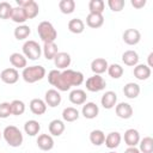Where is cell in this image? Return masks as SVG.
I'll return each mask as SVG.
<instances>
[{
    "label": "cell",
    "instance_id": "cell-33",
    "mask_svg": "<svg viewBox=\"0 0 153 153\" xmlns=\"http://www.w3.org/2000/svg\"><path fill=\"white\" fill-rule=\"evenodd\" d=\"M140 153H153V139L151 136H146L139 142Z\"/></svg>",
    "mask_w": 153,
    "mask_h": 153
},
{
    "label": "cell",
    "instance_id": "cell-6",
    "mask_svg": "<svg viewBox=\"0 0 153 153\" xmlns=\"http://www.w3.org/2000/svg\"><path fill=\"white\" fill-rule=\"evenodd\" d=\"M85 85H86V90L87 91H90V92H99V91H103L105 88L106 81L102 75L94 74V75H92V76L86 79Z\"/></svg>",
    "mask_w": 153,
    "mask_h": 153
},
{
    "label": "cell",
    "instance_id": "cell-25",
    "mask_svg": "<svg viewBox=\"0 0 153 153\" xmlns=\"http://www.w3.org/2000/svg\"><path fill=\"white\" fill-rule=\"evenodd\" d=\"M10 19H12L14 23L17 24H23L27 20V17H26V13H25V10L23 7H19V6H16L12 8V13H11V17Z\"/></svg>",
    "mask_w": 153,
    "mask_h": 153
},
{
    "label": "cell",
    "instance_id": "cell-20",
    "mask_svg": "<svg viewBox=\"0 0 153 153\" xmlns=\"http://www.w3.org/2000/svg\"><path fill=\"white\" fill-rule=\"evenodd\" d=\"M121 140H122V136H121V134L118 131H111L105 136L104 143L109 149H115V148H117L120 146Z\"/></svg>",
    "mask_w": 153,
    "mask_h": 153
},
{
    "label": "cell",
    "instance_id": "cell-2",
    "mask_svg": "<svg viewBox=\"0 0 153 153\" xmlns=\"http://www.w3.org/2000/svg\"><path fill=\"white\" fill-rule=\"evenodd\" d=\"M22 76L25 82L27 84H33L36 81L42 80L45 76V68L39 65H33L25 67L22 72Z\"/></svg>",
    "mask_w": 153,
    "mask_h": 153
},
{
    "label": "cell",
    "instance_id": "cell-39",
    "mask_svg": "<svg viewBox=\"0 0 153 153\" xmlns=\"http://www.w3.org/2000/svg\"><path fill=\"white\" fill-rule=\"evenodd\" d=\"M12 5L7 1L0 2V19H8L12 13Z\"/></svg>",
    "mask_w": 153,
    "mask_h": 153
},
{
    "label": "cell",
    "instance_id": "cell-31",
    "mask_svg": "<svg viewBox=\"0 0 153 153\" xmlns=\"http://www.w3.org/2000/svg\"><path fill=\"white\" fill-rule=\"evenodd\" d=\"M31 33V29L29 25H25V24H22V25H18L16 29H14V37L18 39V41H23L25 38L29 37V35Z\"/></svg>",
    "mask_w": 153,
    "mask_h": 153
},
{
    "label": "cell",
    "instance_id": "cell-41",
    "mask_svg": "<svg viewBox=\"0 0 153 153\" xmlns=\"http://www.w3.org/2000/svg\"><path fill=\"white\" fill-rule=\"evenodd\" d=\"M10 115H12V112H11V103H8V102L0 103V118H7Z\"/></svg>",
    "mask_w": 153,
    "mask_h": 153
},
{
    "label": "cell",
    "instance_id": "cell-34",
    "mask_svg": "<svg viewBox=\"0 0 153 153\" xmlns=\"http://www.w3.org/2000/svg\"><path fill=\"white\" fill-rule=\"evenodd\" d=\"M59 8L63 14H71L75 10V1L74 0H61L59 2Z\"/></svg>",
    "mask_w": 153,
    "mask_h": 153
},
{
    "label": "cell",
    "instance_id": "cell-40",
    "mask_svg": "<svg viewBox=\"0 0 153 153\" xmlns=\"http://www.w3.org/2000/svg\"><path fill=\"white\" fill-rule=\"evenodd\" d=\"M124 0H108V6L112 12H121L124 7Z\"/></svg>",
    "mask_w": 153,
    "mask_h": 153
},
{
    "label": "cell",
    "instance_id": "cell-3",
    "mask_svg": "<svg viewBox=\"0 0 153 153\" xmlns=\"http://www.w3.org/2000/svg\"><path fill=\"white\" fill-rule=\"evenodd\" d=\"M2 137L11 147H19L23 143V134L16 126H7L2 131Z\"/></svg>",
    "mask_w": 153,
    "mask_h": 153
},
{
    "label": "cell",
    "instance_id": "cell-19",
    "mask_svg": "<svg viewBox=\"0 0 153 153\" xmlns=\"http://www.w3.org/2000/svg\"><path fill=\"white\" fill-rule=\"evenodd\" d=\"M29 106H30L31 112H32L33 115H37V116L43 115V114L47 111V104H45V102H44L43 99H41V98H33V99H31Z\"/></svg>",
    "mask_w": 153,
    "mask_h": 153
},
{
    "label": "cell",
    "instance_id": "cell-45",
    "mask_svg": "<svg viewBox=\"0 0 153 153\" xmlns=\"http://www.w3.org/2000/svg\"><path fill=\"white\" fill-rule=\"evenodd\" d=\"M152 57H153V53H149V55H148V67L151 68V67H153V61H152Z\"/></svg>",
    "mask_w": 153,
    "mask_h": 153
},
{
    "label": "cell",
    "instance_id": "cell-13",
    "mask_svg": "<svg viewBox=\"0 0 153 153\" xmlns=\"http://www.w3.org/2000/svg\"><path fill=\"white\" fill-rule=\"evenodd\" d=\"M123 140H124V143L128 147H136L141 139H140L139 131L136 129H134V128H130V129H127L124 131Z\"/></svg>",
    "mask_w": 153,
    "mask_h": 153
},
{
    "label": "cell",
    "instance_id": "cell-21",
    "mask_svg": "<svg viewBox=\"0 0 153 153\" xmlns=\"http://www.w3.org/2000/svg\"><path fill=\"white\" fill-rule=\"evenodd\" d=\"M10 62H11V65L13 66V68H16V69H24L25 67H26V63H27V60H26V57L23 55V54H20V53H12L11 55H10Z\"/></svg>",
    "mask_w": 153,
    "mask_h": 153
},
{
    "label": "cell",
    "instance_id": "cell-27",
    "mask_svg": "<svg viewBox=\"0 0 153 153\" xmlns=\"http://www.w3.org/2000/svg\"><path fill=\"white\" fill-rule=\"evenodd\" d=\"M42 53H43V55H44V57L47 60H54L55 55L59 53V48L55 44V42L44 43V45L42 48Z\"/></svg>",
    "mask_w": 153,
    "mask_h": 153
},
{
    "label": "cell",
    "instance_id": "cell-24",
    "mask_svg": "<svg viewBox=\"0 0 153 153\" xmlns=\"http://www.w3.org/2000/svg\"><path fill=\"white\" fill-rule=\"evenodd\" d=\"M140 85L136 82H128L123 87V93L129 99H135L140 94Z\"/></svg>",
    "mask_w": 153,
    "mask_h": 153
},
{
    "label": "cell",
    "instance_id": "cell-11",
    "mask_svg": "<svg viewBox=\"0 0 153 153\" xmlns=\"http://www.w3.org/2000/svg\"><path fill=\"white\" fill-rule=\"evenodd\" d=\"M115 112H116V115H117L120 118H122V120H128V118H130V117L133 116L134 110H133V108H131V105H130L129 103L121 102V103L116 104V106H115Z\"/></svg>",
    "mask_w": 153,
    "mask_h": 153
},
{
    "label": "cell",
    "instance_id": "cell-5",
    "mask_svg": "<svg viewBox=\"0 0 153 153\" xmlns=\"http://www.w3.org/2000/svg\"><path fill=\"white\" fill-rule=\"evenodd\" d=\"M23 55L26 57V60H38L42 55V47L33 39L25 41L23 44Z\"/></svg>",
    "mask_w": 153,
    "mask_h": 153
},
{
    "label": "cell",
    "instance_id": "cell-44",
    "mask_svg": "<svg viewBox=\"0 0 153 153\" xmlns=\"http://www.w3.org/2000/svg\"><path fill=\"white\" fill-rule=\"evenodd\" d=\"M124 153H140V151H139L137 147H128L124 151Z\"/></svg>",
    "mask_w": 153,
    "mask_h": 153
},
{
    "label": "cell",
    "instance_id": "cell-42",
    "mask_svg": "<svg viewBox=\"0 0 153 153\" xmlns=\"http://www.w3.org/2000/svg\"><path fill=\"white\" fill-rule=\"evenodd\" d=\"M130 4L135 8H142L146 5V0H130Z\"/></svg>",
    "mask_w": 153,
    "mask_h": 153
},
{
    "label": "cell",
    "instance_id": "cell-43",
    "mask_svg": "<svg viewBox=\"0 0 153 153\" xmlns=\"http://www.w3.org/2000/svg\"><path fill=\"white\" fill-rule=\"evenodd\" d=\"M31 1H32V0H16V2H17V6H19V7H23V8H25L26 6H29V5L31 4Z\"/></svg>",
    "mask_w": 153,
    "mask_h": 153
},
{
    "label": "cell",
    "instance_id": "cell-4",
    "mask_svg": "<svg viewBox=\"0 0 153 153\" xmlns=\"http://www.w3.org/2000/svg\"><path fill=\"white\" fill-rule=\"evenodd\" d=\"M37 32L39 38L44 42V43H49V42H55L56 37H57V32L54 27V25L50 22L43 20L38 24L37 26Z\"/></svg>",
    "mask_w": 153,
    "mask_h": 153
},
{
    "label": "cell",
    "instance_id": "cell-22",
    "mask_svg": "<svg viewBox=\"0 0 153 153\" xmlns=\"http://www.w3.org/2000/svg\"><path fill=\"white\" fill-rule=\"evenodd\" d=\"M122 61L126 66L135 67L139 63V54L135 50H127L122 54Z\"/></svg>",
    "mask_w": 153,
    "mask_h": 153
},
{
    "label": "cell",
    "instance_id": "cell-47",
    "mask_svg": "<svg viewBox=\"0 0 153 153\" xmlns=\"http://www.w3.org/2000/svg\"><path fill=\"white\" fill-rule=\"evenodd\" d=\"M108 153H116V152H114V151H110V152H108Z\"/></svg>",
    "mask_w": 153,
    "mask_h": 153
},
{
    "label": "cell",
    "instance_id": "cell-26",
    "mask_svg": "<svg viewBox=\"0 0 153 153\" xmlns=\"http://www.w3.org/2000/svg\"><path fill=\"white\" fill-rule=\"evenodd\" d=\"M65 128H66V126H65V123H63V121H61V120H53L50 123H49V126H48V129H49V133H50V135H53V136H60L63 131H65Z\"/></svg>",
    "mask_w": 153,
    "mask_h": 153
},
{
    "label": "cell",
    "instance_id": "cell-14",
    "mask_svg": "<svg viewBox=\"0 0 153 153\" xmlns=\"http://www.w3.org/2000/svg\"><path fill=\"white\" fill-rule=\"evenodd\" d=\"M133 74L134 76L137 79V80H147L151 74H152V71L151 68L146 65V63H137L135 67H134V71H133Z\"/></svg>",
    "mask_w": 153,
    "mask_h": 153
},
{
    "label": "cell",
    "instance_id": "cell-7",
    "mask_svg": "<svg viewBox=\"0 0 153 153\" xmlns=\"http://www.w3.org/2000/svg\"><path fill=\"white\" fill-rule=\"evenodd\" d=\"M72 57L66 51H59L54 57V65L57 69H67L71 66Z\"/></svg>",
    "mask_w": 153,
    "mask_h": 153
},
{
    "label": "cell",
    "instance_id": "cell-16",
    "mask_svg": "<svg viewBox=\"0 0 153 153\" xmlns=\"http://www.w3.org/2000/svg\"><path fill=\"white\" fill-rule=\"evenodd\" d=\"M69 102L74 105H82L86 103V99H87V94L84 90H80V88H75L73 91L69 92Z\"/></svg>",
    "mask_w": 153,
    "mask_h": 153
},
{
    "label": "cell",
    "instance_id": "cell-35",
    "mask_svg": "<svg viewBox=\"0 0 153 153\" xmlns=\"http://www.w3.org/2000/svg\"><path fill=\"white\" fill-rule=\"evenodd\" d=\"M108 74L112 78V79H120L122 75H123V67L118 63H112V65H109L108 69H106Z\"/></svg>",
    "mask_w": 153,
    "mask_h": 153
},
{
    "label": "cell",
    "instance_id": "cell-30",
    "mask_svg": "<svg viewBox=\"0 0 153 153\" xmlns=\"http://www.w3.org/2000/svg\"><path fill=\"white\" fill-rule=\"evenodd\" d=\"M79 116L80 115H79L78 109H75L73 106H67L62 111V118L66 122H74V121H76L79 118Z\"/></svg>",
    "mask_w": 153,
    "mask_h": 153
},
{
    "label": "cell",
    "instance_id": "cell-17",
    "mask_svg": "<svg viewBox=\"0 0 153 153\" xmlns=\"http://www.w3.org/2000/svg\"><path fill=\"white\" fill-rule=\"evenodd\" d=\"M37 146L42 151H50L54 148V139L49 134H41L37 137Z\"/></svg>",
    "mask_w": 153,
    "mask_h": 153
},
{
    "label": "cell",
    "instance_id": "cell-9",
    "mask_svg": "<svg viewBox=\"0 0 153 153\" xmlns=\"http://www.w3.org/2000/svg\"><path fill=\"white\" fill-rule=\"evenodd\" d=\"M61 99H62L61 94L56 88H50L44 94V102H45L47 106H50V108L59 106L61 103Z\"/></svg>",
    "mask_w": 153,
    "mask_h": 153
},
{
    "label": "cell",
    "instance_id": "cell-10",
    "mask_svg": "<svg viewBox=\"0 0 153 153\" xmlns=\"http://www.w3.org/2000/svg\"><path fill=\"white\" fill-rule=\"evenodd\" d=\"M122 38L128 45H135L141 41V33L137 29H127L124 30Z\"/></svg>",
    "mask_w": 153,
    "mask_h": 153
},
{
    "label": "cell",
    "instance_id": "cell-28",
    "mask_svg": "<svg viewBox=\"0 0 153 153\" xmlns=\"http://www.w3.org/2000/svg\"><path fill=\"white\" fill-rule=\"evenodd\" d=\"M41 130V124L36 120H29L24 124V131L29 136H36Z\"/></svg>",
    "mask_w": 153,
    "mask_h": 153
},
{
    "label": "cell",
    "instance_id": "cell-15",
    "mask_svg": "<svg viewBox=\"0 0 153 153\" xmlns=\"http://www.w3.org/2000/svg\"><path fill=\"white\" fill-rule=\"evenodd\" d=\"M100 104L104 109L108 110L115 108L117 104V94L114 91H106L100 98Z\"/></svg>",
    "mask_w": 153,
    "mask_h": 153
},
{
    "label": "cell",
    "instance_id": "cell-18",
    "mask_svg": "<svg viewBox=\"0 0 153 153\" xmlns=\"http://www.w3.org/2000/svg\"><path fill=\"white\" fill-rule=\"evenodd\" d=\"M108 67H109V63H108V61H106L105 59H103V57H96V59L92 60V62H91V71H92L94 74H98V75L105 73L106 69H108Z\"/></svg>",
    "mask_w": 153,
    "mask_h": 153
},
{
    "label": "cell",
    "instance_id": "cell-37",
    "mask_svg": "<svg viewBox=\"0 0 153 153\" xmlns=\"http://www.w3.org/2000/svg\"><path fill=\"white\" fill-rule=\"evenodd\" d=\"M104 8H105V2L103 0H91L88 2L90 13H99V14H103Z\"/></svg>",
    "mask_w": 153,
    "mask_h": 153
},
{
    "label": "cell",
    "instance_id": "cell-32",
    "mask_svg": "<svg viewBox=\"0 0 153 153\" xmlns=\"http://www.w3.org/2000/svg\"><path fill=\"white\" fill-rule=\"evenodd\" d=\"M90 141L94 146H100L105 141V134L100 129H94L90 133Z\"/></svg>",
    "mask_w": 153,
    "mask_h": 153
},
{
    "label": "cell",
    "instance_id": "cell-8",
    "mask_svg": "<svg viewBox=\"0 0 153 153\" xmlns=\"http://www.w3.org/2000/svg\"><path fill=\"white\" fill-rule=\"evenodd\" d=\"M0 79L5 84H10V85L16 84L18 81V79H19V72H18V69H16L13 67L5 68L0 73Z\"/></svg>",
    "mask_w": 153,
    "mask_h": 153
},
{
    "label": "cell",
    "instance_id": "cell-23",
    "mask_svg": "<svg viewBox=\"0 0 153 153\" xmlns=\"http://www.w3.org/2000/svg\"><path fill=\"white\" fill-rule=\"evenodd\" d=\"M86 24L92 29L100 27L104 24V17L99 13H88L86 17Z\"/></svg>",
    "mask_w": 153,
    "mask_h": 153
},
{
    "label": "cell",
    "instance_id": "cell-12",
    "mask_svg": "<svg viewBox=\"0 0 153 153\" xmlns=\"http://www.w3.org/2000/svg\"><path fill=\"white\" fill-rule=\"evenodd\" d=\"M99 114V108L96 103L93 102H86L85 104H82V109H81V115L87 118V120H93L98 116Z\"/></svg>",
    "mask_w": 153,
    "mask_h": 153
},
{
    "label": "cell",
    "instance_id": "cell-29",
    "mask_svg": "<svg viewBox=\"0 0 153 153\" xmlns=\"http://www.w3.org/2000/svg\"><path fill=\"white\" fill-rule=\"evenodd\" d=\"M68 30L72 33H81L85 30V23L80 18H73L68 22Z\"/></svg>",
    "mask_w": 153,
    "mask_h": 153
},
{
    "label": "cell",
    "instance_id": "cell-1",
    "mask_svg": "<svg viewBox=\"0 0 153 153\" xmlns=\"http://www.w3.org/2000/svg\"><path fill=\"white\" fill-rule=\"evenodd\" d=\"M82 82H84V74L81 72L67 68L60 72L59 76L56 78V80L51 86H55L59 92H66L72 86H80Z\"/></svg>",
    "mask_w": 153,
    "mask_h": 153
},
{
    "label": "cell",
    "instance_id": "cell-46",
    "mask_svg": "<svg viewBox=\"0 0 153 153\" xmlns=\"http://www.w3.org/2000/svg\"><path fill=\"white\" fill-rule=\"evenodd\" d=\"M1 136H2V133H1V130H0V140H1Z\"/></svg>",
    "mask_w": 153,
    "mask_h": 153
},
{
    "label": "cell",
    "instance_id": "cell-36",
    "mask_svg": "<svg viewBox=\"0 0 153 153\" xmlns=\"http://www.w3.org/2000/svg\"><path fill=\"white\" fill-rule=\"evenodd\" d=\"M11 112L14 116H20L25 112V104L23 100L14 99L11 102Z\"/></svg>",
    "mask_w": 153,
    "mask_h": 153
},
{
    "label": "cell",
    "instance_id": "cell-38",
    "mask_svg": "<svg viewBox=\"0 0 153 153\" xmlns=\"http://www.w3.org/2000/svg\"><path fill=\"white\" fill-rule=\"evenodd\" d=\"M24 10H25V13H26L27 19H32V18L37 17L38 13H39V6H38V4H37L36 1H33V0H32L31 4H30L29 6H26Z\"/></svg>",
    "mask_w": 153,
    "mask_h": 153
}]
</instances>
